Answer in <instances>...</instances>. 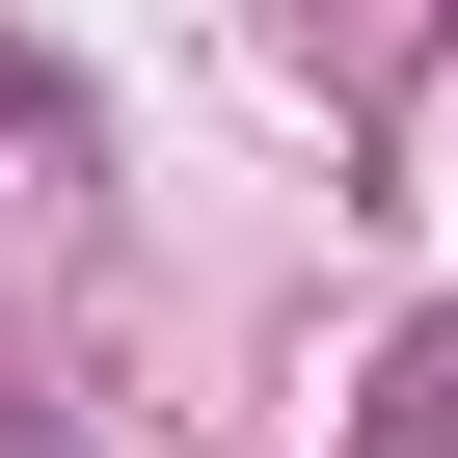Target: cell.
<instances>
[{
	"label": "cell",
	"instance_id": "obj_1",
	"mask_svg": "<svg viewBox=\"0 0 458 458\" xmlns=\"http://www.w3.org/2000/svg\"><path fill=\"white\" fill-rule=\"evenodd\" d=\"M351 458H458V324H404V351H377V404H351Z\"/></svg>",
	"mask_w": 458,
	"mask_h": 458
}]
</instances>
